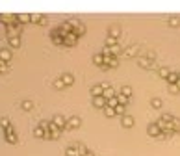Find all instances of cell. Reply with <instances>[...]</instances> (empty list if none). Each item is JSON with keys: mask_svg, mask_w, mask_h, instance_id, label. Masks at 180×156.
<instances>
[{"mask_svg": "<svg viewBox=\"0 0 180 156\" xmlns=\"http://www.w3.org/2000/svg\"><path fill=\"white\" fill-rule=\"evenodd\" d=\"M139 65L143 69H156V58H149V56H139L138 58Z\"/></svg>", "mask_w": 180, "mask_h": 156, "instance_id": "obj_1", "label": "cell"}, {"mask_svg": "<svg viewBox=\"0 0 180 156\" xmlns=\"http://www.w3.org/2000/svg\"><path fill=\"white\" fill-rule=\"evenodd\" d=\"M4 137H6L8 143H17V132H15V128H13V126L6 128V130H4Z\"/></svg>", "mask_w": 180, "mask_h": 156, "instance_id": "obj_2", "label": "cell"}, {"mask_svg": "<svg viewBox=\"0 0 180 156\" xmlns=\"http://www.w3.org/2000/svg\"><path fill=\"white\" fill-rule=\"evenodd\" d=\"M61 134V128H58L52 121H50V126H48V139H58Z\"/></svg>", "mask_w": 180, "mask_h": 156, "instance_id": "obj_3", "label": "cell"}, {"mask_svg": "<svg viewBox=\"0 0 180 156\" xmlns=\"http://www.w3.org/2000/svg\"><path fill=\"white\" fill-rule=\"evenodd\" d=\"M147 132H149V136H156V137H160L161 128L158 126V123H150V125L147 126Z\"/></svg>", "mask_w": 180, "mask_h": 156, "instance_id": "obj_4", "label": "cell"}, {"mask_svg": "<svg viewBox=\"0 0 180 156\" xmlns=\"http://www.w3.org/2000/svg\"><path fill=\"white\" fill-rule=\"evenodd\" d=\"M52 123H54L58 128H61V130H63V128H67V119H65L63 115H54V117H52Z\"/></svg>", "mask_w": 180, "mask_h": 156, "instance_id": "obj_5", "label": "cell"}, {"mask_svg": "<svg viewBox=\"0 0 180 156\" xmlns=\"http://www.w3.org/2000/svg\"><path fill=\"white\" fill-rule=\"evenodd\" d=\"M82 125V119L80 117H69V119H67V128H78V126H80Z\"/></svg>", "mask_w": 180, "mask_h": 156, "instance_id": "obj_6", "label": "cell"}, {"mask_svg": "<svg viewBox=\"0 0 180 156\" xmlns=\"http://www.w3.org/2000/svg\"><path fill=\"white\" fill-rule=\"evenodd\" d=\"M9 59H11V50L9 48H0V61L9 63Z\"/></svg>", "mask_w": 180, "mask_h": 156, "instance_id": "obj_7", "label": "cell"}, {"mask_svg": "<svg viewBox=\"0 0 180 156\" xmlns=\"http://www.w3.org/2000/svg\"><path fill=\"white\" fill-rule=\"evenodd\" d=\"M117 65H119V59L115 58V56H108V58L104 56V67H112V69H113V67H117Z\"/></svg>", "mask_w": 180, "mask_h": 156, "instance_id": "obj_8", "label": "cell"}, {"mask_svg": "<svg viewBox=\"0 0 180 156\" xmlns=\"http://www.w3.org/2000/svg\"><path fill=\"white\" fill-rule=\"evenodd\" d=\"M121 125H123L124 128H132V126H134V117L132 115H123L121 117Z\"/></svg>", "mask_w": 180, "mask_h": 156, "instance_id": "obj_9", "label": "cell"}, {"mask_svg": "<svg viewBox=\"0 0 180 156\" xmlns=\"http://www.w3.org/2000/svg\"><path fill=\"white\" fill-rule=\"evenodd\" d=\"M93 104H95V108H102V110H104V108L108 106V100L104 97H95L93 98Z\"/></svg>", "mask_w": 180, "mask_h": 156, "instance_id": "obj_10", "label": "cell"}, {"mask_svg": "<svg viewBox=\"0 0 180 156\" xmlns=\"http://www.w3.org/2000/svg\"><path fill=\"white\" fill-rule=\"evenodd\" d=\"M76 41H78V36L73 32V34H69V36L65 37V45H67V47H74V45H76Z\"/></svg>", "mask_w": 180, "mask_h": 156, "instance_id": "obj_11", "label": "cell"}, {"mask_svg": "<svg viewBox=\"0 0 180 156\" xmlns=\"http://www.w3.org/2000/svg\"><path fill=\"white\" fill-rule=\"evenodd\" d=\"M13 15H15V13H0V20L8 26V24L13 22Z\"/></svg>", "mask_w": 180, "mask_h": 156, "instance_id": "obj_12", "label": "cell"}, {"mask_svg": "<svg viewBox=\"0 0 180 156\" xmlns=\"http://www.w3.org/2000/svg\"><path fill=\"white\" fill-rule=\"evenodd\" d=\"M89 93H91V97L95 98V97H102V93H104V89L100 87V84L99 86H93L91 89H89Z\"/></svg>", "mask_w": 180, "mask_h": 156, "instance_id": "obj_13", "label": "cell"}, {"mask_svg": "<svg viewBox=\"0 0 180 156\" xmlns=\"http://www.w3.org/2000/svg\"><path fill=\"white\" fill-rule=\"evenodd\" d=\"M60 78L63 80V84H65V86H73V82H74V76H73L71 73H63Z\"/></svg>", "mask_w": 180, "mask_h": 156, "instance_id": "obj_14", "label": "cell"}, {"mask_svg": "<svg viewBox=\"0 0 180 156\" xmlns=\"http://www.w3.org/2000/svg\"><path fill=\"white\" fill-rule=\"evenodd\" d=\"M136 52H138V47H136V45H130L128 48H124V56H126V58H134Z\"/></svg>", "mask_w": 180, "mask_h": 156, "instance_id": "obj_15", "label": "cell"}, {"mask_svg": "<svg viewBox=\"0 0 180 156\" xmlns=\"http://www.w3.org/2000/svg\"><path fill=\"white\" fill-rule=\"evenodd\" d=\"M108 36H110V37H119L121 36V28L119 26H112V28H110V30H108Z\"/></svg>", "mask_w": 180, "mask_h": 156, "instance_id": "obj_16", "label": "cell"}, {"mask_svg": "<svg viewBox=\"0 0 180 156\" xmlns=\"http://www.w3.org/2000/svg\"><path fill=\"white\" fill-rule=\"evenodd\" d=\"M17 15H19V22H20V24L32 22V15H30V13H17Z\"/></svg>", "mask_w": 180, "mask_h": 156, "instance_id": "obj_17", "label": "cell"}, {"mask_svg": "<svg viewBox=\"0 0 180 156\" xmlns=\"http://www.w3.org/2000/svg\"><path fill=\"white\" fill-rule=\"evenodd\" d=\"M65 154H67V156H80V153H78L76 145H71V147H67V149H65Z\"/></svg>", "mask_w": 180, "mask_h": 156, "instance_id": "obj_18", "label": "cell"}, {"mask_svg": "<svg viewBox=\"0 0 180 156\" xmlns=\"http://www.w3.org/2000/svg\"><path fill=\"white\" fill-rule=\"evenodd\" d=\"M8 43L11 48H19L20 47V37H8Z\"/></svg>", "mask_w": 180, "mask_h": 156, "instance_id": "obj_19", "label": "cell"}, {"mask_svg": "<svg viewBox=\"0 0 180 156\" xmlns=\"http://www.w3.org/2000/svg\"><path fill=\"white\" fill-rule=\"evenodd\" d=\"M34 134H35V137H45V139H48V132H46V130H43L41 126H37V128L34 130Z\"/></svg>", "mask_w": 180, "mask_h": 156, "instance_id": "obj_20", "label": "cell"}, {"mask_svg": "<svg viewBox=\"0 0 180 156\" xmlns=\"http://www.w3.org/2000/svg\"><path fill=\"white\" fill-rule=\"evenodd\" d=\"M93 61H95V65H99V67H104V56H102L100 52L93 56Z\"/></svg>", "mask_w": 180, "mask_h": 156, "instance_id": "obj_21", "label": "cell"}, {"mask_svg": "<svg viewBox=\"0 0 180 156\" xmlns=\"http://www.w3.org/2000/svg\"><path fill=\"white\" fill-rule=\"evenodd\" d=\"M110 48H112V56H115V58H117V56H119L121 52H124V50H123V47H121L119 43H117V45H115V47H110Z\"/></svg>", "mask_w": 180, "mask_h": 156, "instance_id": "obj_22", "label": "cell"}, {"mask_svg": "<svg viewBox=\"0 0 180 156\" xmlns=\"http://www.w3.org/2000/svg\"><path fill=\"white\" fill-rule=\"evenodd\" d=\"M102 97L106 98V100H110V98L115 97V91L112 89V87H108V89H104V93H102Z\"/></svg>", "mask_w": 180, "mask_h": 156, "instance_id": "obj_23", "label": "cell"}, {"mask_svg": "<svg viewBox=\"0 0 180 156\" xmlns=\"http://www.w3.org/2000/svg\"><path fill=\"white\" fill-rule=\"evenodd\" d=\"M158 75H160L161 78H165V80H167V78H169V75H171V71H169L167 67H161V69H158Z\"/></svg>", "mask_w": 180, "mask_h": 156, "instance_id": "obj_24", "label": "cell"}, {"mask_svg": "<svg viewBox=\"0 0 180 156\" xmlns=\"http://www.w3.org/2000/svg\"><path fill=\"white\" fill-rule=\"evenodd\" d=\"M74 145H76V149H78V153H80V156H85L87 153H89L85 145H82V143H74Z\"/></svg>", "mask_w": 180, "mask_h": 156, "instance_id": "obj_25", "label": "cell"}, {"mask_svg": "<svg viewBox=\"0 0 180 156\" xmlns=\"http://www.w3.org/2000/svg\"><path fill=\"white\" fill-rule=\"evenodd\" d=\"M20 106H22V110L30 112V110L34 108V102H32V100H22V104H20Z\"/></svg>", "mask_w": 180, "mask_h": 156, "instance_id": "obj_26", "label": "cell"}, {"mask_svg": "<svg viewBox=\"0 0 180 156\" xmlns=\"http://www.w3.org/2000/svg\"><path fill=\"white\" fill-rule=\"evenodd\" d=\"M104 114H106L108 117H115V115H117L115 108H110V106H106V108H104Z\"/></svg>", "mask_w": 180, "mask_h": 156, "instance_id": "obj_27", "label": "cell"}, {"mask_svg": "<svg viewBox=\"0 0 180 156\" xmlns=\"http://www.w3.org/2000/svg\"><path fill=\"white\" fill-rule=\"evenodd\" d=\"M167 82H169V86H171V84H177V82H178V73H171L169 78H167Z\"/></svg>", "mask_w": 180, "mask_h": 156, "instance_id": "obj_28", "label": "cell"}, {"mask_svg": "<svg viewBox=\"0 0 180 156\" xmlns=\"http://www.w3.org/2000/svg\"><path fill=\"white\" fill-rule=\"evenodd\" d=\"M73 32H74V34H76L78 37H80V36H84V34H85V26H84V22H82V24L78 26V28H74Z\"/></svg>", "mask_w": 180, "mask_h": 156, "instance_id": "obj_29", "label": "cell"}, {"mask_svg": "<svg viewBox=\"0 0 180 156\" xmlns=\"http://www.w3.org/2000/svg\"><path fill=\"white\" fill-rule=\"evenodd\" d=\"M0 126H2L4 130L9 128V126H11V125H9V119H8V117H0Z\"/></svg>", "mask_w": 180, "mask_h": 156, "instance_id": "obj_30", "label": "cell"}, {"mask_svg": "<svg viewBox=\"0 0 180 156\" xmlns=\"http://www.w3.org/2000/svg\"><path fill=\"white\" fill-rule=\"evenodd\" d=\"M171 128H173L175 132H177V130H180V119H178V117H175V119L171 121Z\"/></svg>", "mask_w": 180, "mask_h": 156, "instance_id": "obj_31", "label": "cell"}, {"mask_svg": "<svg viewBox=\"0 0 180 156\" xmlns=\"http://www.w3.org/2000/svg\"><path fill=\"white\" fill-rule=\"evenodd\" d=\"M121 93L124 95V97H132V87H128V86H124V87H121Z\"/></svg>", "mask_w": 180, "mask_h": 156, "instance_id": "obj_32", "label": "cell"}, {"mask_svg": "<svg viewBox=\"0 0 180 156\" xmlns=\"http://www.w3.org/2000/svg\"><path fill=\"white\" fill-rule=\"evenodd\" d=\"M117 100H119V104H123V106H126V104H128V100H130V98H128V97H124V95H123V93H119V95H117Z\"/></svg>", "mask_w": 180, "mask_h": 156, "instance_id": "obj_33", "label": "cell"}, {"mask_svg": "<svg viewBox=\"0 0 180 156\" xmlns=\"http://www.w3.org/2000/svg\"><path fill=\"white\" fill-rule=\"evenodd\" d=\"M108 106H110V108H117V106H119V100H117V95H115L113 98H110V100H108Z\"/></svg>", "mask_w": 180, "mask_h": 156, "instance_id": "obj_34", "label": "cell"}, {"mask_svg": "<svg viewBox=\"0 0 180 156\" xmlns=\"http://www.w3.org/2000/svg\"><path fill=\"white\" fill-rule=\"evenodd\" d=\"M115 45H117V39L115 37H110V36L106 37V47H115Z\"/></svg>", "mask_w": 180, "mask_h": 156, "instance_id": "obj_35", "label": "cell"}, {"mask_svg": "<svg viewBox=\"0 0 180 156\" xmlns=\"http://www.w3.org/2000/svg\"><path fill=\"white\" fill-rule=\"evenodd\" d=\"M54 87H56V89H63V87H67V86L63 84L61 78H58V80H54Z\"/></svg>", "mask_w": 180, "mask_h": 156, "instance_id": "obj_36", "label": "cell"}, {"mask_svg": "<svg viewBox=\"0 0 180 156\" xmlns=\"http://www.w3.org/2000/svg\"><path fill=\"white\" fill-rule=\"evenodd\" d=\"M160 119H161V121H165V123H171V121L175 119V115H171V114H163Z\"/></svg>", "mask_w": 180, "mask_h": 156, "instance_id": "obj_37", "label": "cell"}, {"mask_svg": "<svg viewBox=\"0 0 180 156\" xmlns=\"http://www.w3.org/2000/svg\"><path fill=\"white\" fill-rule=\"evenodd\" d=\"M178 24H180L178 17H169V26H178Z\"/></svg>", "mask_w": 180, "mask_h": 156, "instance_id": "obj_38", "label": "cell"}, {"mask_svg": "<svg viewBox=\"0 0 180 156\" xmlns=\"http://www.w3.org/2000/svg\"><path fill=\"white\" fill-rule=\"evenodd\" d=\"M100 54H102V56H106V58H108V56H112V48H110V47H106V45H104V48H102V52H100Z\"/></svg>", "mask_w": 180, "mask_h": 156, "instance_id": "obj_39", "label": "cell"}, {"mask_svg": "<svg viewBox=\"0 0 180 156\" xmlns=\"http://www.w3.org/2000/svg\"><path fill=\"white\" fill-rule=\"evenodd\" d=\"M37 126H41L43 130H46V132H48V126H50V121H41V123L37 125Z\"/></svg>", "mask_w": 180, "mask_h": 156, "instance_id": "obj_40", "label": "cell"}, {"mask_svg": "<svg viewBox=\"0 0 180 156\" xmlns=\"http://www.w3.org/2000/svg\"><path fill=\"white\" fill-rule=\"evenodd\" d=\"M152 108H161V98H152Z\"/></svg>", "mask_w": 180, "mask_h": 156, "instance_id": "obj_41", "label": "cell"}, {"mask_svg": "<svg viewBox=\"0 0 180 156\" xmlns=\"http://www.w3.org/2000/svg\"><path fill=\"white\" fill-rule=\"evenodd\" d=\"M124 108H126V106H123V104H119V106L115 108V112H117V115H123V114H124Z\"/></svg>", "mask_w": 180, "mask_h": 156, "instance_id": "obj_42", "label": "cell"}, {"mask_svg": "<svg viewBox=\"0 0 180 156\" xmlns=\"http://www.w3.org/2000/svg\"><path fill=\"white\" fill-rule=\"evenodd\" d=\"M169 91H171V93H178L180 89H178V86H177V84H171V86H169Z\"/></svg>", "mask_w": 180, "mask_h": 156, "instance_id": "obj_43", "label": "cell"}, {"mask_svg": "<svg viewBox=\"0 0 180 156\" xmlns=\"http://www.w3.org/2000/svg\"><path fill=\"white\" fill-rule=\"evenodd\" d=\"M8 71V63H2L0 61V73H6Z\"/></svg>", "mask_w": 180, "mask_h": 156, "instance_id": "obj_44", "label": "cell"}, {"mask_svg": "<svg viewBox=\"0 0 180 156\" xmlns=\"http://www.w3.org/2000/svg\"><path fill=\"white\" fill-rule=\"evenodd\" d=\"M85 156H95V154H93V153H91V151H89V153H87V154H85Z\"/></svg>", "mask_w": 180, "mask_h": 156, "instance_id": "obj_45", "label": "cell"}, {"mask_svg": "<svg viewBox=\"0 0 180 156\" xmlns=\"http://www.w3.org/2000/svg\"><path fill=\"white\" fill-rule=\"evenodd\" d=\"M177 86H178V89H180V80H178V82H177Z\"/></svg>", "mask_w": 180, "mask_h": 156, "instance_id": "obj_46", "label": "cell"}, {"mask_svg": "<svg viewBox=\"0 0 180 156\" xmlns=\"http://www.w3.org/2000/svg\"><path fill=\"white\" fill-rule=\"evenodd\" d=\"M178 80H180V73H178Z\"/></svg>", "mask_w": 180, "mask_h": 156, "instance_id": "obj_47", "label": "cell"}]
</instances>
